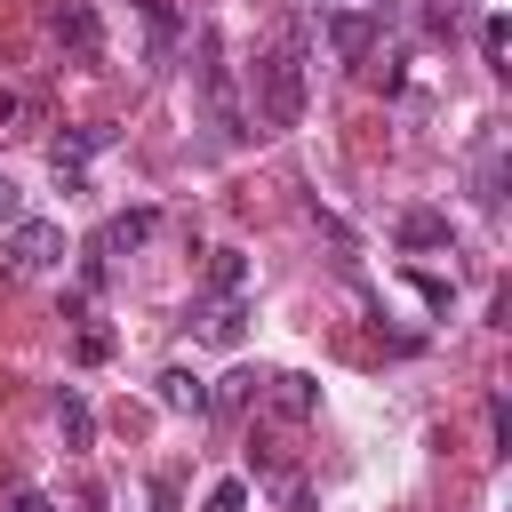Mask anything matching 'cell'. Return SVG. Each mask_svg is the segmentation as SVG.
Wrapping results in <instances>:
<instances>
[{
  "mask_svg": "<svg viewBox=\"0 0 512 512\" xmlns=\"http://www.w3.org/2000/svg\"><path fill=\"white\" fill-rule=\"evenodd\" d=\"M248 96H256V136H280V128L304 120V96H312V40H304L296 16H288V24L272 32V48L248 64Z\"/></svg>",
  "mask_w": 512,
  "mask_h": 512,
  "instance_id": "6da1fadb",
  "label": "cell"
},
{
  "mask_svg": "<svg viewBox=\"0 0 512 512\" xmlns=\"http://www.w3.org/2000/svg\"><path fill=\"white\" fill-rule=\"evenodd\" d=\"M192 48H200V96H208V128H216L224 144H248V112L232 104V80H224V40H216V32H200Z\"/></svg>",
  "mask_w": 512,
  "mask_h": 512,
  "instance_id": "7a4b0ae2",
  "label": "cell"
},
{
  "mask_svg": "<svg viewBox=\"0 0 512 512\" xmlns=\"http://www.w3.org/2000/svg\"><path fill=\"white\" fill-rule=\"evenodd\" d=\"M56 256H64V232H56L48 216L0 224V264H8V272H40V264H56Z\"/></svg>",
  "mask_w": 512,
  "mask_h": 512,
  "instance_id": "3957f363",
  "label": "cell"
},
{
  "mask_svg": "<svg viewBox=\"0 0 512 512\" xmlns=\"http://www.w3.org/2000/svg\"><path fill=\"white\" fill-rule=\"evenodd\" d=\"M384 24H392V8H328V48L344 64H368L376 40H384Z\"/></svg>",
  "mask_w": 512,
  "mask_h": 512,
  "instance_id": "277c9868",
  "label": "cell"
},
{
  "mask_svg": "<svg viewBox=\"0 0 512 512\" xmlns=\"http://www.w3.org/2000/svg\"><path fill=\"white\" fill-rule=\"evenodd\" d=\"M48 32L72 48V64H104V24H96L88 0H56V8H48Z\"/></svg>",
  "mask_w": 512,
  "mask_h": 512,
  "instance_id": "5b68a950",
  "label": "cell"
},
{
  "mask_svg": "<svg viewBox=\"0 0 512 512\" xmlns=\"http://www.w3.org/2000/svg\"><path fill=\"white\" fill-rule=\"evenodd\" d=\"M152 224H160L152 208H128V216H112V224L88 240V264L104 272V256H120V248H144V240H152Z\"/></svg>",
  "mask_w": 512,
  "mask_h": 512,
  "instance_id": "8992f818",
  "label": "cell"
},
{
  "mask_svg": "<svg viewBox=\"0 0 512 512\" xmlns=\"http://www.w3.org/2000/svg\"><path fill=\"white\" fill-rule=\"evenodd\" d=\"M192 320H200V336H208V344H224V352H232V344H240V328H248V304H240V296H208Z\"/></svg>",
  "mask_w": 512,
  "mask_h": 512,
  "instance_id": "52a82bcc",
  "label": "cell"
},
{
  "mask_svg": "<svg viewBox=\"0 0 512 512\" xmlns=\"http://www.w3.org/2000/svg\"><path fill=\"white\" fill-rule=\"evenodd\" d=\"M160 400H168L176 416H208V408H216V392H208L192 368H168V376H160Z\"/></svg>",
  "mask_w": 512,
  "mask_h": 512,
  "instance_id": "ba28073f",
  "label": "cell"
},
{
  "mask_svg": "<svg viewBox=\"0 0 512 512\" xmlns=\"http://www.w3.org/2000/svg\"><path fill=\"white\" fill-rule=\"evenodd\" d=\"M472 192H480V208H496V200H504V144H496V136L480 144V168H472Z\"/></svg>",
  "mask_w": 512,
  "mask_h": 512,
  "instance_id": "9c48e42d",
  "label": "cell"
},
{
  "mask_svg": "<svg viewBox=\"0 0 512 512\" xmlns=\"http://www.w3.org/2000/svg\"><path fill=\"white\" fill-rule=\"evenodd\" d=\"M440 240H448V216L440 208H408L400 216V248H440Z\"/></svg>",
  "mask_w": 512,
  "mask_h": 512,
  "instance_id": "30bf717a",
  "label": "cell"
},
{
  "mask_svg": "<svg viewBox=\"0 0 512 512\" xmlns=\"http://www.w3.org/2000/svg\"><path fill=\"white\" fill-rule=\"evenodd\" d=\"M136 16L152 24V56H168L176 48V0H136Z\"/></svg>",
  "mask_w": 512,
  "mask_h": 512,
  "instance_id": "8fae6325",
  "label": "cell"
},
{
  "mask_svg": "<svg viewBox=\"0 0 512 512\" xmlns=\"http://www.w3.org/2000/svg\"><path fill=\"white\" fill-rule=\"evenodd\" d=\"M56 416H64V448H88V432H96L88 400H80V392H64V400H56Z\"/></svg>",
  "mask_w": 512,
  "mask_h": 512,
  "instance_id": "7c38bea8",
  "label": "cell"
},
{
  "mask_svg": "<svg viewBox=\"0 0 512 512\" xmlns=\"http://www.w3.org/2000/svg\"><path fill=\"white\" fill-rule=\"evenodd\" d=\"M240 280H248L240 248H216V264H208V288H216V296H240Z\"/></svg>",
  "mask_w": 512,
  "mask_h": 512,
  "instance_id": "4fadbf2b",
  "label": "cell"
},
{
  "mask_svg": "<svg viewBox=\"0 0 512 512\" xmlns=\"http://www.w3.org/2000/svg\"><path fill=\"white\" fill-rule=\"evenodd\" d=\"M264 384H272V400L288 416H312V376H264Z\"/></svg>",
  "mask_w": 512,
  "mask_h": 512,
  "instance_id": "5bb4252c",
  "label": "cell"
},
{
  "mask_svg": "<svg viewBox=\"0 0 512 512\" xmlns=\"http://www.w3.org/2000/svg\"><path fill=\"white\" fill-rule=\"evenodd\" d=\"M208 512H248V480H216L208 488Z\"/></svg>",
  "mask_w": 512,
  "mask_h": 512,
  "instance_id": "9a60e30c",
  "label": "cell"
},
{
  "mask_svg": "<svg viewBox=\"0 0 512 512\" xmlns=\"http://www.w3.org/2000/svg\"><path fill=\"white\" fill-rule=\"evenodd\" d=\"M504 40H512V32H504V16H488V24H480V56H488L496 72H504Z\"/></svg>",
  "mask_w": 512,
  "mask_h": 512,
  "instance_id": "2e32d148",
  "label": "cell"
},
{
  "mask_svg": "<svg viewBox=\"0 0 512 512\" xmlns=\"http://www.w3.org/2000/svg\"><path fill=\"white\" fill-rule=\"evenodd\" d=\"M72 352H80V360H88V368H96V360H104V352H112V336H104V328H96V320H88V328H80V344H72Z\"/></svg>",
  "mask_w": 512,
  "mask_h": 512,
  "instance_id": "e0dca14e",
  "label": "cell"
},
{
  "mask_svg": "<svg viewBox=\"0 0 512 512\" xmlns=\"http://www.w3.org/2000/svg\"><path fill=\"white\" fill-rule=\"evenodd\" d=\"M256 392H264V376H248V368H240V376H224V400H232V408H240V400H256Z\"/></svg>",
  "mask_w": 512,
  "mask_h": 512,
  "instance_id": "ac0fdd59",
  "label": "cell"
},
{
  "mask_svg": "<svg viewBox=\"0 0 512 512\" xmlns=\"http://www.w3.org/2000/svg\"><path fill=\"white\" fill-rule=\"evenodd\" d=\"M464 8H472V0H432V32H456V24H464Z\"/></svg>",
  "mask_w": 512,
  "mask_h": 512,
  "instance_id": "d6986e66",
  "label": "cell"
},
{
  "mask_svg": "<svg viewBox=\"0 0 512 512\" xmlns=\"http://www.w3.org/2000/svg\"><path fill=\"white\" fill-rule=\"evenodd\" d=\"M8 512H56V504H48L40 488H16V496H8Z\"/></svg>",
  "mask_w": 512,
  "mask_h": 512,
  "instance_id": "ffe728a7",
  "label": "cell"
},
{
  "mask_svg": "<svg viewBox=\"0 0 512 512\" xmlns=\"http://www.w3.org/2000/svg\"><path fill=\"white\" fill-rule=\"evenodd\" d=\"M16 216H24V192H16L8 176H0V224H16Z\"/></svg>",
  "mask_w": 512,
  "mask_h": 512,
  "instance_id": "44dd1931",
  "label": "cell"
},
{
  "mask_svg": "<svg viewBox=\"0 0 512 512\" xmlns=\"http://www.w3.org/2000/svg\"><path fill=\"white\" fill-rule=\"evenodd\" d=\"M0 120H24V96L16 88H0Z\"/></svg>",
  "mask_w": 512,
  "mask_h": 512,
  "instance_id": "7402d4cb",
  "label": "cell"
},
{
  "mask_svg": "<svg viewBox=\"0 0 512 512\" xmlns=\"http://www.w3.org/2000/svg\"><path fill=\"white\" fill-rule=\"evenodd\" d=\"M320 8H392V0H320Z\"/></svg>",
  "mask_w": 512,
  "mask_h": 512,
  "instance_id": "603a6c76",
  "label": "cell"
}]
</instances>
